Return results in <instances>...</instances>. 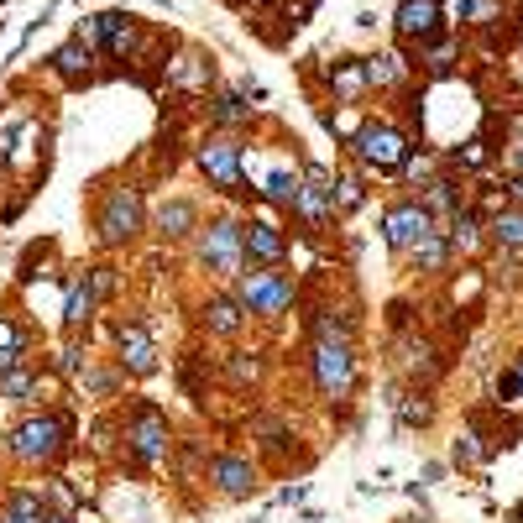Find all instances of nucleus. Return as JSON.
<instances>
[{
    "label": "nucleus",
    "mask_w": 523,
    "mask_h": 523,
    "mask_svg": "<svg viewBox=\"0 0 523 523\" xmlns=\"http://www.w3.org/2000/svg\"><path fill=\"white\" fill-rule=\"evenodd\" d=\"M31 388H37V382H31V371L5 367V377H0V393H5V398H27Z\"/></svg>",
    "instance_id": "32"
},
{
    "label": "nucleus",
    "mask_w": 523,
    "mask_h": 523,
    "mask_svg": "<svg viewBox=\"0 0 523 523\" xmlns=\"http://www.w3.org/2000/svg\"><path fill=\"white\" fill-rule=\"evenodd\" d=\"M508 199H513V205H523V173L513 179V184H508Z\"/></svg>",
    "instance_id": "37"
},
{
    "label": "nucleus",
    "mask_w": 523,
    "mask_h": 523,
    "mask_svg": "<svg viewBox=\"0 0 523 523\" xmlns=\"http://www.w3.org/2000/svg\"><path fill=\"white\" fill-rule=\"evenodd\" d=\"M293 210H299L309 225H325V220L336 215V199H330V173H325V168H309V173H304Z\"/></svg>",
    "instance_id": "11"
},
{
    "label": "nucleus",
    "mask_w": 523,
    "mask_h": 523,
    "mask_svg": "<svg viewBox=\"0 0 523 523\" xmlns=\"http://www.w3.org/2000/svg\"><path fill=\"white\" fill-rule=\"evenodd\" d=\"M236 299H241V309L247 314H257V319H277L283 309L293 304V283L283 273H236Z\"/></svg>",
    "instance_id": "2"
},
{
    "label": "nucleus",
    "mask_w": 523,
    "mask_h": 523,
    "mask_svg": "<svg viewBox=\"0 0 523 523\" xmlns=\"http://www.w3.org/2000/svg\"><path fill=\"white\" fill-rule=\"evenodd\" d=\"M362 68H367V84H371V90H393V84H403V79H408V63H403L398 53H377V58H367Z\"/></svg>",
    "instance_id": "18"
},
{
    "label": "nucleus",
    "mask_w": 523,
    "mask_h": 523,
    "mask_svg": "<svg viewBox=\"0 0 523 523\" xmlns=\"http://www.w3.org/2000/svg\"><path fill=\"white\" fill-rule=\"evenodd\" d=\"M94 299H100V293H94V277L79 273L74 283H68V304H63V319H68V325H84V319H90V309H94Z\"/></svg>",
    "instance_id": "19"
},
{
    "label": "nucleus",
    "mask_w": 523,
    "mask_h": 523,
    "mask_svg": "<svg viewBox=\"0 0 523 523\" xmlns=\"http://www.w3.org/2000/svg\"><path fill=\"white\" fill-rule=\"evenodd\" d=\"M456 461H461V466H476V461H482V434H476V430L461 434V445H456Z\"/></svg>",
    "instance_id": "34"
},
{
    "label": "nucleus",
    "mask_w": 523,
    "mask_h": 523,
    "mask_svg": "<svg viewBox=\"0 0 523 523\" xmlns=\"http://www.w3.org/2000/svg\"><path fill=\"white\" fill-rule=\"evenodd\" d=\"M0 523H22V519H16V513H11V508H0Z\"/></svg>",
    "instance_id": "38"
},
{
    "label": "nucleus",
    "mask_w": 523,
    "mask_h": 523,
    "mask_svg": "<svg viewBox=\"0 0 523 523\" xmlns=\"http://www.w3.org/2000/svg\"><path fill=\"white\" fill-rule=\"evenodd\" d=\"M440 16H445V0H398L393 27L403 42H424L430 31H440Z\"/></svg>",
    "instance_id": "10"
},
{
    "label": "nucleus",
    "mask_w": 523,
    "mask_h": 523,
    "mask_svg": "<svg viewBox=\"0 0 523 523\" xmlns=\"http://www.w3.org/2000/svg\"><path fill=\"white\" fill-rule=\"evenodd\" d=\"M90 63H94V48H84V42H63L53 53V68L63 79H90Z\"/></svg>",
    "instance_id": "21"
},
{
    "label": "nucleus",
    "mask_w": 523,
    "mask_h": 523,
    "mask_svg": "<svg viewBox=\"0 0 523 523\" xmlns=\"http://www.w3.org/2000/svg\"><path fill=\"white\" fill-rule=\"evenodd\" d=\"M63 430H68V424H63L58 414H31V419H22V424L11 430V445H5V450L27 466H42L63 450Z\"/></svg>",
    "instance_id": "1"
},
{
    "label": "nucleus",
    "mask_w": 523,
    "mask_h": 523,
    "mask_svg": "<svg viewBox=\"0 0 523 523\" xmlns=\"http://www.w3.org/2000/svg\"><path fill=\"white\" fill-rule=\"evenodd\" d=\"M225 371H231V382H236V388H251V382L262 377V362H257V356H247V351H236Z\"/></svg>",
    "instance_id": "28"
},
{
    "label": "nucleus",
    "mask_w": 523,
    "mask_h": 523,
    "mask_svg": "<svg viewBox=\"0 0 523 523\" xmlns=\"http://www.w3.org/2000/svg\"><path fill=\"white\" fill-rule=\"evenodd\" d=\"M382 231H388V247L393 251H414L434 231V215L424 205H393L388 220H382Z\"/></svg>",
    "instance_id": "8"
},
{
    "label": "nucleus",
    "mask_w": 523,
    "mask_h": 523,
    "mask_svg": "<svg viewBox=\"0 0 523 523\" xmlns=\"http://www.w3.org/2000/svg\"><path fill=\"white\" fill-rule=\"evenodd\" d=\"M168 79H173L179 90H210V84H215V63L199 58V53H184V58L168 63Z\"/></svg>",
    "instance_id": "15"
},
{
    "label": "nucleus",
    "mask_w": 523,
    "mask_h": 523,
    "mask_svg": "<svg viewBox=\"0 0 523 523\" xmlns=\"http://www.w3.org/2000/svg\"><path fill=\"white\" fill-rule=\"evenodd\" d=\"M330 90L351 105V100H362V90H367V68L362 63H336L330 68Z\"/></svg>",
    "instance_id": "22"
},
{
    "label": "nucleus",
    "mask_w": 523,
    "mask_h": 523,
    "mask_svg": "<svg viewBox=\"0 0 523 523\" xmlns=\"http://www.w3.org/2000/svg\"><path fill=\"white\" fill-rule=\"evenodd\" d=\"M126 445L142 466H157L168 450H173V434H168V419L157 408H136V419L126 424Z\"/></svg>",
    "instance_id": "7"
},
{
    "label": "nucleus",
    "mask_w": 523,
    "mask_h": 523,
    "mask_svg": "<svg viewBox=\"0 0 523 523\" xmlns=\"http://www.w3.org/2000/svg\"><path fill=\"white\" fill-rule=\"evenodd\" d=\"M16 351H22V330H16L11 319H0V367H16V362H22Z\"/></svg>",
    "instance_id": "30"
},
{
    "label": "nucleus",
    "mask_w": 523,
    "mask_h": 523,
    "mask_svg": "<svg viewBox=\"0 0 523 523\" xmlns=\"http://www.w3.org/2000/svg\"><path fill=\"white\" fill-rule=\"evenodd\" d=\"M199 262L220 277H236L247 273V241H241V225H231V220H215L205 236H199Z\"/></svg>",
    "instance_id": "4"
},
{
    "label": "nucleus",
    "mask_w": 523,
    "mask_h": 523,
    "mask_svg": "<svg viewBox=\"0 0 523 523\" xmlns=\"http://www.w3.org/2000/svg\"><path fill=\"white\" fill-rule=\"evenodd\" d=\"M424 210H430V215H456L461 199H456V188L445 184V179H434V184L424 188Z\"/></svg>",
    "instance_id": "24"
},
{
    "label": "nucleus",
    "mask_w": 523,
    "mask_h": 523,
    "mask_svg": "<svg viewBox=\"0 0 523 523\" xmlns=\"http://www.w3.org/2000/svg\"><path fill=\"white\" fill-rule=\"evenodd\" d=\"M215 121L220 126H241V121H251V105L241 100V94H220L215 100Z\"/></svg>",
    "instance_id": "27"
},
{
    "label": "nucleus",
    "mask_w": 523,
    "mask_h": 523,
    "mask_svg": "<svg viewBox=\"0 0 523 523\" xmlns=\"http://www.w3.org/2000/svg\"><path fill=\"white\" fill-rule=\"evenodd\" d=\"M398 419H403V424H430V403L403 398V403H398Z\"/></svg>",
    "instance_id": "35"
},
{
    "label": "nucleus",
    "mask_w": 523,
    "mask_h": 523,
    "mask_svg": "<svg viewBox=\"0 0 523 523\" xmlns=\"http://www.w3.org/2000/svg\"><path fill=\"white\" fill-rule=\"evenodd\" d=\"M210 482H215L225 497H247L251 487H257V466L241 461V456H220V461L210 466Z\"/></svg>",
    "instance_id": "13"
},
{
    "label": "nucleus",
    "mask_w": 523,
    "mask_h": 523,
    "mask_svg": "<svg viewBox=\"0 0 523 523\" xmlns=\"http://www.w3.org/2000/svg\"><path fill=\"white\" fill-rule=\"evenodd\" d=\"M330 199H336V210H356V205H362V179H340V184H330Z\"/></svg>",
    "instance_id": "31"
},
{
    "label": "nucleus",
    "mask_w": 523,
    "mask_h": 523,
    "mask_svg": "<svg viewBox=\"0 0 523 523\" xmlns=\"http://www.w3.org/2000/svg\"><path fill=\"white\" fill-rule=\"evenodd\" d=\"M513 371H519V382H523V362H519V367H513Z\"/></svg>",
    "instance_id": "40"
},
{
    "label": "nucleus",
    "mask_w": 523,
    "mask_h": 523,
    "mask_svg": "<svg viewBox=\"0 0 523 523\" xmlns=\"http://www.w3.org/2000/svg\"><path fill=\"white\" fill-rule=\"evenodd\" d=\"M42 523H74V519H63V513H48V519H42Z\"/></svg>",
    "instance_id": "39"
},
{
    "label": "nucleus",
    "mask_w": 523,
    "mask_h": 523,
    "mask_svg": "<svg viewBox=\"0 0 523 523\" xmlns=\"http://www.w3.org/2000/svg\"><path fill=\"white\" fill-rule=\"evenodd\" d=\"M497 11H502V0H461V16L471 22V27H487V22H497Z\"/></svg>",
    "instance_id": "29"
},
{
    "label": "nucleus",
    "mask_w": 523,
    "mask_h": 523,
    "mask_svg": "<svg viewBox=\"0 0 523 523\" xmlns=\"http://www.w3.org/2000/svg\"><path fill=\"white\" fill-rule=\"evenodd\" d=\"M199 168H205V179L210 184H220L225 194H241V147L236 142H205L199 147Z\"/></svg>",
    "instance_id": "9"
},
{
    "label": "nucleus",
    "mask_w": 523,
    "mask_h": 523,
    "mask_svg": "<svg viewBox=\"0 0 523 523\" xmlns=\"http://www.w3.org/2000/svg\"><path fill=\"white\" fill-rule=\"evenodd\" d=\"M351 147H356V157L367 168H382V173H393V168L408 162V136H403L398 126H362L351 136Z\"/></svg>",
    "instance_id": "5"
},
{
    "label": "nucleus",
    "mask_w": 523,
    "mask_h": 523,
    "mask_svg": "<svg viewBox=\"0 0 523 523\" xmlns=\"http://www.w3.org/2000/svg\"><path fill=\"white\" fill-rule=\"evenodd\" d=\"M116 345H121V367L131 377H147L157 367V345L147 336V325H116Z\"/></svg>",
    "instance_id": "12"
},
{
    "label": "nucleus",
    "mask_w": 523,
    "mask_h": 523,
    "mask_svg": "<svg viewBox=\"0 0 523 523\" xmlns=\"http://www.w3.org/2000/svg\"><path fill=\"white\" fill-rule=\"evenodd\" d=\"M314 382H319V393L325 398H351V388H356V356H351V345L345 340H319L314 345Z\"/></svg>",
    "instance_id": "3"
},
{
    "label": "nucleus",
    "mask_w": 523,
    "mask_h": 523,
    "mask_svg": "<svg viewBox=\"0 0 523 523\" xmlns=\"http://www.w3.org/2000/svg\"><path fill=\"white\" fill-rule=\"evenodd\" d=\"M497 403H523V382H519V371L497 377Z\"/></svg>",
    "instance_id": "36"
},
{
    "label": "nucleus",
    "mask_w": 523,
    "mask_h": 523,
    "mask_svg": "<svg viewBox=\"0 0 523 523\" xmlns=\"http://www.w3.org/2000/svg\"><path fill=\"white\" fill-rule=\"evenodd\" d=\"M241 319H247L241 299H225V293H220V299L205 304V330H210V336H236V330H241Z\"/></svg>",
    "instance_id": "17"
},
{
    "label": "nucleus",
    "mask_w": 523,
    "mask_h": 523,
    "mask_svg": "<svg viewBox=\"0 0 523 523\" xmlns=\"http://www.w3.org/2000/svg\"><path fill=\"white\" fill-rule=\"evenodd\" d=\"M5 508H11L22 523H42V519H48V508H42V497H37V492H11V497H5Z\"/></svg>",
    "instance_id": "26"
},
{
    "label": "nucleus",
    "mask_w": 523,
    "mask_h": 523,
    "mask_svg": "<svg viewBox=\"0 0 523 523\" xmlns=\"http://www.w3.org/2000/svg\"><path fill=\"white\" fill-rule=\"evenodd\" d=\"M487 142H482V136H471V142H466L461 153H456V162H461V168H487Z\"/></svg>",
    "instance_id": "33"
},
{
    "label": "nucleus",
    "mask_w": 523,
    "mask_h": 523,
    "mask_svg": "<svg viewBox=\"0 0 523 523\" xmlns=\"http://www.w3.org/2000/svg\"><path fill=\"white\" fill-rule=\"evenodd\" d=\"M445 257H450V247H445V231H430V236L414 247V262H419L424 273H440V267H445Z\"/></svg>",
    "instance_id": "23"
},
{
    "label": "nucleus",
    "mask_w": 523,
    "mask_h": 523,
    "mask_svg": "<svg viewBox=\"0 0 523 523\" xmlns=\"http://www.w3.org/2000/svg\"><path fill=\"white\" fill-rule=\"evenodd\" d=\"M241 241H247V257H251V262H283V257H288L283 231H277V225H267V220L247 225V231H241Z\"/></svg>",
    "instance_id": "14"
},
{
    "label": "nucleus",
    "mask_w": 523,
    "mask_h": 523,
    "mask_svg": "<svg viewBox=\"0 0 523 523\" xmlns=\"http://www.w3.org/2000/svg\"><path fill=\"white\" fill-rule=\"evenodd\" d=\"M299 184H304V173H299V168H273V173L262 179V194H267L273 205H288V210H293V199H299Z\"/></svg>",
    "instance_id": "20"
},
{
    "label": "nucleus",
    "mask_w": 523,
    "mask_h": 523,
    "mask_svg": "<svg viewBox=\"0 0 523 523\" xmlns=\"http://www.w3.org/2000/svg\"><path fill=\"white\" fill-rule=\"evenodd\" d=\"M188 231H199V210H194L188 199H168V205L157 210V236H168V241H184Z\"/></svg>",
    "instance_id": "16"
},
{
    "label": "nucleus",
    "mask_w": 523,
    "mask_h": 523,
    "mask_svg": "<svg viewBox=\"0 0 523 523\" xmlns=\"http://www.w3.org/2000/svg\"><path fill=\"white\" fill-rule=\"evenodd\" d=\"M492 236L502 241V247H523V205H519V210H497Z\"/></svg>",
    "instance_id": "25"
},
{
    "label": "nucleus",
    "mask_w": 523,
    "mask_h": 523,
    "mask_svg": "<svg viewBox=\"0 0 523 523\" xmlns=\"http://www.w3.org/2000/svg\"><path fill=\"white\" fill-rule=\"evenodd\" d=\"M136 231H142V199H136V188H110V199L100 210V241L105 247H126Z\"/></svg>",
    "instance_id": "6"
}]
</instances>
